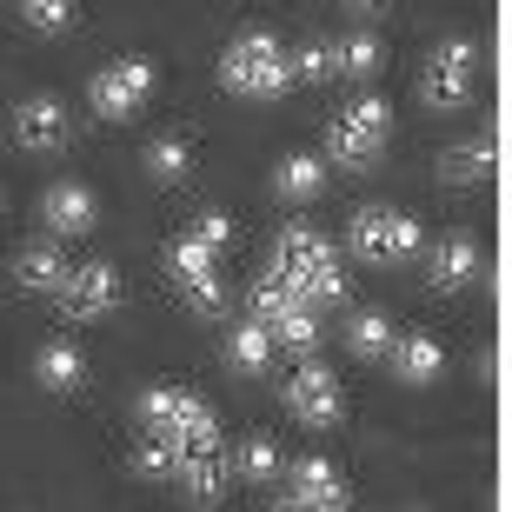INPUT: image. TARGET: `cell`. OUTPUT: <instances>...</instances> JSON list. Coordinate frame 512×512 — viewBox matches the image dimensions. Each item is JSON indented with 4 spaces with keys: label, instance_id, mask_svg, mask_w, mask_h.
I'll use <instances>...</instances> for the list:
<instances>
[{
    "label": "cell",
    "instance_id": "cell-1",
    "mask_svg": "<svg viewBox=\"0 0 512 512\" xmlns=\"http://www.w3.org/2000/svg\"><path fill=\"white\" fill-rule=\"evenodd\" d=\"M220 80H227L233 94H247V100H273L293 87V60L280 54V40L273 34H240L220 54Z\"/></svg>",
    "mask_w": 512,
    "mask_h": 512
},
{
    "label": "cell",
    "instance_id": "cell-2",
    "mask_svg": "<svg viewBox=\"0 0 512 512\" xmlns=\"http://www.w3.org/2000/svg\"><path fill=\"white\" fill-rule=\"evenodd\" d=\"M140 426L180 433V439H187V453L220 446V419H213V406H207V399H193V393H180V386H147V393H140Z\"/></svg>",
    "mask_w": 512,
    "mask_h": 512
},
{
    "label": "cell",
    "instance_id": "cell-3",
    "mask_svg": "<svg viewBox=\"0 0 512 512\" xmlns=\"http://www.w3.org/2000/svg\"><path fill=\"white\" fill-rule=\"evenodd\" d=\"M386 127H393L386 100L380 94H360L340 120H333V127H326V160H333V167H366V160L386 147Z\"/></svg>",
    "mask_w": 512,
    "mask_h": 512
},
{
    "label": "cell",
    "instance_id": "cell-4",
    "mask_svg": "<svg viewBox=\"0 0 512 512\" xmlns=\"http://www.w3.org/2000/svg\"><path fill=\"white\" fill-rule=\"evenodd\" d=\"M353 253L373 266H393V260H413L419 253V220L413 213H386V207H360L353 213V227H346Z\"/></svg>",
    "mask_w": 512,
    "mask_h": 512
},
{
    "label": "cell",
    "instance_id": "cell-5",
    "mask_svg": "<svg viewBox=\"0 0 512 512\" xmlns=\"http://www.w3.org/2000/svg\"><path fill=\"white\" fill-rule=\"evenodd\" d=\"M473 67H479V47L473 40H439L433 47V74H426V107L439 114H459L466 100H473Z\"/></svg>",
    "mask_w": 512,
    "mask_h": 512
},
{
    "label": "cell",
    "instance_id": "cell-6",
    "mask_svg": "<svg viewBox=\"0 0 512 512\" xmlns=\"http://www.w3.org/2000/svg\"><path fill=\"white\" fill-rule=\"evenodd\" d=\"M153 60H140V54H127V60H114V67H100L94 74V87H87V100H94V114L100 120H127L140 100L153 94Z\"/></svg>",
    "mask_w": 512,
    "mask_h": 512
},
{
    "label": "cell",
    "instance_id": "cell-7",
    "mask_svg": "<svg viewBox=\"0 0 512 512\" xmlns=\"http://www.w3.org/2000/svg\"><path fill=\"white\" fill-rule=\"evenodd\" d=\"M286 413L300 419V426H333V419H340V380H333L320 360H306L300 373L286 380Z\"/></svg>",
    "mask_w": 512,
    "mask_h": 512
},
{
    "label": "cell",
    "instance_id": "cell-8",
    "mask_svg": "<svg viewBox=\"0 0 512 512\" xmlns=\"http://www.w3.org/2000/svg\"><path fill=\"white\" fill-rule=\"evenodd\" d=\"M114 300H120V273L107 260L74 266L67 286H60V313H67V320H100V313H114Z\"/></svg>",
    "mask_w": 512,
    "mask_h": 512
},
{
    "label": "cell",
    "instance_id": "cell-9",
    "mask_svg": "<svg viewBox=\"0 0 512 512\" xmlns=\"http://www.w3.org/2000/svg\"><path fill=\"white\" fill-rule=\"evenodd\" d=\"M326 260H333V247L320 240V227H313V220H286L280 240H273V273H286L300 293H306V280H313Z\"/></svg>",
    "mask_w": 512,
    "mask_h": 512
},
{
    "label": "cell",
    "instance_id": "cell-10",
    "mask_svg": "<svg viewBox=\"0 0 512 512\" xmlns=\"http://www.w3.org/2000/svg\"><path fill=\"white\" fill-rule=\"evenodd\" d=\"M14 140L27 153H60L67 147V107H60L54 94H34L14 107Z\"/></svg>",
    "mask_w": 512,
    "mask_h": 512
},
{
    "label": "cell",
    "instance_id": "cell-11",
    "mask_svg": "<svg viewBox=\"0 0 512 512\" xmlns=\"http://www.w3.org/2000/svg\"><path fill=\"white\" fill-rule=\"evenodd\" d=\"M286 506H306V512H340V506H346L340 473H333V466H326L320 453L300 459V466H293V493H286Z\"/></svg>",
    "mask_w": 512,
    "mask_h": 512
},
{
    "label": "cell",
    "instance_id": "cell-12",
    "mask_svg": "<svg viewBox=\"0 0 512 512\" xmlns=\"http://www.w3.org/2000/svg\"><path fill=\"white\" fill-rule=\"evenodd\" d=\"M40 220L54 233H94V220H100V207H94V193L87 187H74V180H60V187H47V200H40Z\"/></svg>",
    "mask_w": 512,
    "mask_h": 512
},
{
    "label": "cell",
    "instance_id": "cell-13",
    "mask_svg": "<svg viewBox=\"0 0 512 512\" xmlns=\"http://www.w3.org/2000/svg\"><path fill=\"white\" fill-rule=\"evenodd\" d=\"M227 459H220V446H200V453H187L180 459V473H173V486L193 499V506H213V499L227 493Z\"/></svg>",
    "mask_w": 512,
    "mask_h": 512
},
{
    "label": "cell",
    "instance_id": "cell-14",
    "mask_svg": "<svg viewBox=\"0 0 512 512\" xmlns=\"http://www.w3.org/2000/svg\"><path fill=\"white\" fill-rule=\"evenodd\" d=\"M386 360H393V373L406 386H433L439 366H446V353H439V340H426V333H393Z\"/></svg>",
    "mask_w": 512,
    "mask_h": 512
},
{
    "label": "cell",
    "instance_id": "cell-15",
    "mask_svg": "<svg viewBox=\"0 0 512 512\" xmlns=\"http://www.w3.org/2000/svg\"><path fill=\"white\" fill-rule=\"evenodd\" d=\"M67 273H74V266H67V253H60L54 240H34V247L14 260V280L27 286V293H60V286H67Z\"/></svg>",
    "mask_w": 512,
    "mask_h": 512
},
{
    "label": "cell",
    "instance_id": "cell-16",
    "mask_svg": "<svg viewBox=\"0 0 512 512\" xmlns=\"http://www.w3.org/2000/svg\"><path fill=\"white\" fill-rule=\"evenodd\" d=\"M180 459H187V439L147 426V439L133 446V473H140V479H173V473H180Z\"/></svg>",
    "mask_w": 512,
    "mask_h": 512
},
{
    "label": "cell",
    "instance_id": "cell-17",
    "mask_svg": "<svg viewBox=\"0 0 512 512\" xmlns=\"http://www.w3.org/2000/svg\"><path fill=\"white\" fill-rule=\"evenodd\" d=\"M34 373H40V386H47V393H80V380H87V360H80V346L54 340V346H40Z\"/></svg>",
    "mask_w": 512,
    "mask_h": 512
},
{
    "label": "cell",
    "instance_id": "cell-18",
    "mask_svg": "<svg viewBox=\"0 0 512 512\" xmlns=\"http://www.w3.org/2000/svg\"><path fill=\"white\" fill-rule=\"evenodd\" d=\"M479 247L473 240H439L433 247V260H426V273H433V286H466V280H479Z\"/></svg>",
    "mask_w": 512,
    "mask_h": 512
},
{
    "label": "cell",
    "instance_id": "cell-19",
    "mask_svg": "<svg viewBox=\"0 0 512 512\" xmlns=\"http://www.w3.org/2000/svg\"><path fill=\"white\" fill-rule=\"evenodd\" d=\"M227 360L233 373H266V360H273V333H266V320H240L227 333Z\"/></svg>",
    "mask_w": 512,
    "mask_h": 512
},
{
    "label": "cell",
    "instance_id": "cell-20",
    "mask_svg": "<svg viewBox=\"0 0 512 512\" xmlns=\"http://www.w3.org/2000/svg\"><path fill=\"white\" fill-rule=\"evenodd\" d=\"M273 187H280L286 200H313V193L326 187V160H313V153H286L280 167H273Z\"/></svg>",
    "mask_w": 512,
    "mask_h": 512
},
{
    "label": "cell",
    "instance_id": "cell-21",
    "mask_svg": "<svg viewBox=\"0 0 512 512\" xmlns=\"http://www.w3.org/2000/svg\"><path fill=\"white\" fill-rule=\"evenodd\" d=\"M326 54H333V74H346V80H366V74H380V40L373 34H346V40H333V47H326Z\"/></svg>",
    "mask_w": 512,
    "mask_h": 512
},
{
    "label": "cell",
    "instance_id": "cell-22",
    "mask_svg": "<svg viewBox=\"0 0 512 512\" xmlns=\"http://www.w3.org/2000/svg\"><path fill=\"white\" fill-rule=\"evenodd\" d=\"M439 173H446L453 187H473V180H486V173H493V140H466V147H453L446 160H439Z\"/></svg>",
    "mask_w": 512,
    "mask_h": 512
},
{
    "label": "cell",
    "instance_id": "cell-23",
    "mask_svg": "<svg viewBox=\"0 0 512 512\" xmlns=\"http://www.w3.org/2000/svg\"><path fill=\"white\" fill-rule=\"evenodd\" d=\"M266 333H273V346H286V353H313V346H320V320H313V306H293V313H280V320L266 326Z\"/></svg>",
    "mask_w": 512,
    "mask_h": 512
},
{
    "label": "cell",
    "instance_id": "cell-24",
    "mask_svg": "<svg viewBox=\"0 0 512 512\" xmlns=\"http://www.w3.org/2000/svg\"><path fill=\"white\" fill-rule=\"evenodd\" d=\"M293 306H306V293L293 280H286V273H266L260 286H253V320H280V313H293Z\"/></svg>",
    "mask_w": 512,
    "mask_h": 512
},
{
    "label": "cell",
    "instance_id": "cell-25",
    "mask_svg": "<svg viewBox=\"0 0 512 512\" xmlns=\"http://www.w3.org/2000/svg\"><path fill=\"white\" fill-rule=\"evenodd\" d=\"M233 473L260 479V486H266V479H280V446H273L266 433H247V439H240V453H233Z\"/></svg>",
    "mask_w": 512,
    "mask_h": 512
},
{
    "label": "cell",
    "instance_id": "cell-26",
    "mask_svg": "<svg viewBox=\"0 0 512 512\" xmlns=\"http://www.w3.org/2000/svg\"><path fill=\"white\" fill-rule=\"evenodd\" d=\"M173 293H180L187 313H200V320L227 313V286H220V273H187V280H173Z\"/></svg>",
    "mask_w": 512,
    "mask_h": 512
},
{
    "label": "cell",
    "instance_id": "cell-27",
    "mask_svg": "<svg viewBox=\"0 0 512 512\" xmlns=\"http://www.w3.org/2000/svg\"><path fill=\"white\" fill-rule=\"evenodd\" d=\"M187 167H193L187 140H173V133H160V140L147 147V173L160 180V187H173V180H187Z\"/></svg>",
    "mask_w": 512,
    "mask_h": 512
},
{
    "label": "cell",
    "instance_id": "cell-28",
    "mask_svg": "<svg viewBox=\"0 0 512 512\" xmlns=\"http://www.w3.org/2000/svg\"><path fill=\"white\" fill-rule=\"evenodd\" d=\"M346 346H353L360 360H386V346H393V326H386V313H353V326H346Z\"/></svg>",
    "mask_w": 512,
    "mask_h": 512
},
{
    "label": "cell",
    "instance_id": "cell-29",
    "mask_svg": "<svg viewBox=\"0 0 512 512\" xmlns=\"http://www.w3.org/2000/svg\"><path fill=\"white\" fill-rule=\"evenodd\" d=\"M167 273H173V280H187V273H220V253L200 247V240L187 233V240H173V247H167Z\"/></svg>",
    "mask_w": 512,
    "mask_h": 512
},
{
    "label": "cell",
    "instance_id": "cell-30",
    "mask_svg": "<svg viewBox=\"0 0 512 512\" xmlns=\"http://www.w3.org/2000/svg\"><path fill=\"white\" fill-rule=\"evenodd\" d=\"M346 286H353V280H346V266H340V260H326L320 273L306 280V306H340V300H346Z\"/></svg>",
    "mask_w": 512,
    "mask_h": 512
},
{
    "label": "cell",
    "instance_id": "cell-31",
    "mask_svg": "<svg viewBox=\"0 0 512 512\" xmlns=\"http://www.w3.org/2000/svg\"><path fill=\"white\" fill-rule=\"evenodd\" d=\"M20 14L34 20L40 34H67L74 27V0H20Z\"/></svg>",
    "mask_w": 512,
    "mask_h": 512
},
{
    "label": "cell",
    "instance_id": "cell-32",
    "mask_svg": "<svg viewBox=\"0 0 512 512\" xmlns=\"http://www.w3.org/2000/svg\"><path fill=\"white\" fill-rule=\"evenodd\" d=\"M293 80H333V54H326V40H313V47L293 54Z\"/></svg>",
    "mask_w": 512,
    "mask_h": 512
},
{
    "label": "cell",
    "instance_id": "cell-33",
    "mask_svg": "<svg viewBox=\"0 0 512 512\" xmlns=\"http://www.w3.org/2000/svg\"><path fill=\"white\" fill-rule=\"evenodd\" d=\"M193 240H200V247H213V253H220V247H227V240H233V220H227V213H200V220H193Z\"/></svg>",
    "mask_w": 512,
    "mask_h": 512
},
{
    "label": "cell",
    "instance_id": "cell-34",
    "mask_svg": "<svg viewBox=\"0 0 512 512\" xmlns=\"http://www.w3.org/2000/svg\"><path fill=\"white\" fill-rule=\"evenodd\" d=\"M346 14H360V20H373V14H386V0H340Z\"/></svg>",
    "mask_w": 512,
    "mask_h": 512
}]
</instances>
